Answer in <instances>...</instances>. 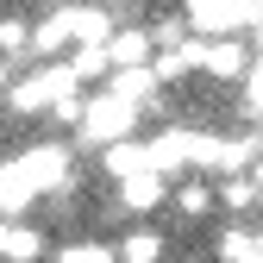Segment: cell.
Here are the masks:
<instances>
[{
  "label": "cell",
  "mask_w": 263,
  "mask_h": 263,
  "mask_svg": "<svg viewBox=\"0 0 263 263\" xmlns=\"http://www.w3.org/2000/svg\"><path fill=\"white\" fill-rule=\"evenodd\" d=\"M213 201H219V194H213L207 182H182V188H176V207H182L188 219H201V213H213Z\"/></svg>",
  "instance_id": "ac0fdd59"
},
{
  "label": "cell",
  "mask_w": 263,
  "mask_h": 263,
  "mask_svg": "<svg viewBox=\"0 0 263 263\" xmlns=\"http://www.w3.org/2000/svg\"><path fill=\"white\" fill-rule=\"evenodd\" d=\"M213 194H219V207H232V213H251V207L263 201V182H257V176H226Z\"/></svg>",
  "instance_id": "4fadbf2b"
},
{
  "label": "cell",
  "mask_w": 263,
  "mask_h": 263,
  "mask_svg": "<svg viewBox=\"0 0 263 263\" xmlns=\"http://www.w3.org/2000/svg\"><path fill=\"white\" fill-rule=\"evenodd\" d=\"M25 50H31V25L0 19V57H25Z\"/></svg>",
  "instance_id": "d6986e66"
},
{
  "label": "cell",
  "mask_w": 263,
  "mask_h": 263,
  "mask_svg": "<svg viewBox=\"0 0 263 263\" xmlns=\"http://www.w3.org/2000/svg\"><path fill=\"white\" fill-rule=\"evenodd\" d=\"M163 201H170V176H157V170H138V176L119 182V207L125 213H157Z\"/></svg>",
  "instance_id": "8992f818"
},
{
  "label": "cell",
  "mask_w": 263,
  "mask_h": 263,
  "mask_svg": "<svg viewBox=\"0 0 263 263\" xmlns=\"http://www.w3.org/2000/svg\"><path fill=\"white\" fill-rule=\"evenodd\" d=\"M251 107L263 113V63H257V69H251Z\"/></svg>",
  "instance_id": "ffe728a7"
},
{
  "label": "cell",
  "mask_w": 263,
  "mask_h": 263,
  "mask_svg": "<svg viewBox=\"0 0 263 263\" xmlns=\"http://www.w3.org/2000/svg\"><path fill=\"white\" fill-rule=\"evenodd\" d=\"M44 194H69V151L63 144H25L0 163V219H19Z\"/></svg>",
  "instance_id": "6da1fadb"
},
{
  "label": "cell",
  "mask_w": 263,
  "mask_h": 263,
  "mask_svg": "<svg viewBox=\"0 0 263 263\" xmlns=\"http://www.w3.org/2000/svg\"><path fill=\"white\" fill-rule=\"evenodd\" d=\"M107 88H113V94H125V101H138V107H151L163 82H157V69H113V76H107Z\"/></svg>",
  "instance_id": "7c38bea8"
},
{
  "label": "cell",
  "mask_w": 263,
  "mask_h": 263,
  "mask_svg": "<svg viewBox=\"0 0 263 263\" xmlns=\"http://www.w3.org/2000/svg\"><path fill=\"white\" fill-rule=\"evenodd\" d=\"M219 245V263H263V232H245V226H226L213 238Z\"/></svg>",
  "instance_id": "8fae6325"
},
{
  "label": "cell",
  "mask_w": 263,
  "mask_h": 263,
  "mask_svg": "<svg viewBox=\"0 0 263 263\" xmlns=\"http://www.w3.org/2000/svg\"><path fill=\"white\" fill-rule=\"evenodd\" d=\"M69 44H76V7H57L50 19L31 25V50H38V57H63Z\"/></svg>",
  "instance_id": "9c48e42d"
},
{
  "label": "cell",
  "mask_w": 263,
  "mask_h": 263,
  "mask_svg": "<svg viewBox=\"0 0 263 263\" xmlns=\"http://www.w3.org/2000/svg\"><path fill=\"white\" fill-rule=\"evenodd\" d=\"M194 151H201V132L170 125V132H157V138L144 144V163L157 176H176V170H194Z\"/></svg>",
  "instance_id": "277c9868"
},
{
  "label": "cell",
  "mask_w": 263,
  "mask_h": 263,
  "mask_svg": "<svg viewBox=\"0 0 263 263\" xmlns=\"http://www.w3.org/2000/svg\"><path fill=\"white\" fill-rule=\"evenodd\" d=\"M257 44H263V19H257Z\"/></svg>",
  "instance_id": "7402d4cb"
},
{
  "label": "cell",
  "mask_w": 263,
  "mask_h": 263,
  "mask_svg": "<svg viewBox=\"0 0 263 263\" xmlns=\"http://www.w3.org/2000/svg\"><path fill=\"white\" fill-rule=\"evenodd\" d=\"M69 69H76L82 82H88V76L101 82V76H113V57H107V44H76V57H69Z\"/></svg>",
  "instance_id": "2e32d148"
},
{
  "label": "cell",
  "mask_w": 263,
  "mask_h": 263,
  "mask_svg": "<svg viewBox=\"0 0 263 263\" xmlns=\"http://www.w3.org/2000/svg\"><path fill=\"white\" fill-rule=\"evenodd\" d=\"M132 125H138V101H125V94L101 88V94H88V107H82V138L88 144H125L132 138Z\"/></svg>",
  "instance_id": "7a4b0ae2"
},
{
  "label": "cell",
  "mask_w": 263,
  "mask_h": 263,
  "mask_svg": "<svg viewBox=\"0 0 263 263\" xmlns=\"http://www.w3.org/2000/svg\"><path fill=\"white\" fill-rule=\"evenodd\" d=\"M113 38V13L107 7H76V44H107Z\"/></svg>",
  "instance_id": "5bb4252c"
},
{
  "label": "cell",
  "mask_w": 263,
  "mask_h": 263,
  "mask_svg": "<svg viewBox=\"0 0 263 263\" xmlns=\"http://www.w3.org/2000/svg\"><path fill=\"white\" fill-rule=\"evenodd\" d=\"M107 57H113V69H151V57H157V38L144 25H125L107 38Z\"/></svg>",
  "instance_id": "52a82bcc"
},
{
  "label": "cell",
  "mask_w": 263,
  "mask_h": 263,
  "mask_svg": "<svg viewBox=\"0 0 263 263\" xmlns=\"http://www.w3.org/2000/svg\"><path fill=\"white\" fill-rule=\"evenodd\" d=\"M257 182H263V151H257Z\"/></svg>",
  "instance_id": "44dd1931"
},
{
  "label": "cell",
  "mask_w": 263,
  "mask_h": 263,
  "mask_svg": "<svg viewBox=\"0 0 263 263\" xmlns=\"http://www.w3.org/2000/svg\"><path fill=\"white\" fill-rule=\"evenodd\" d=\"M163 245H170V238H163L157 226H132L113 251H119V263H163Z\"/></svg>",
  "instance_id": "30bf717a"
},
{
  "label": "cell",
  "mask_w": 263,
  "mask_h": 263,
  "mask_svg": "<svg viewBox=\"0 0 263 263\" xmlns=\"http://www.w3.org/2000/svg\"><path fill=\"white\" fill-rule=\"evenodd\" d=\"M251 69H257V57H251L245 38H207V50H201V76H213V82H238V76H251Z\"/></svg>",
  "instance_id": "5b68a950"
},
{
  "label": "cell",
  "mask_w": 263,
  "mask_h": 263,
  "mask_svg": "<svg viewBox=\"0 0 263 263\" xmlns=\"http://www.w3.org/2000/svg\"><path fill=\"white\" fill-rule=\"evenodd\" d=\"M101 163H107V176H113V182L151 170V163H144V144H132V138H125V144H107V157H101Z\"/></svg>",
  "instance_id": "9a60e30c"
},
{
  "label": "cell",
  "mask_w": 263,
  "mask_h": 263,
  "mask_svg": "<svg viewBox=\"0 0 263 263\" xmlns=\"http://www.w3.org/2000/svg\"><path fill=\"white\" fill-rule=\"evenodd\" d=\"M44 257V232L25 219H0V263H38Z\"/></svg>",
  "instance_id": "ba28073f"
},
{
  "label": "cell",
  "mask_w": 263,
  "mask_h": 263,
  "mask_svg": "<svg viewBox=\"0 0 263 263\" xmlns=\"http://www.w3.org/2000/svg\"><path fill=\"white\" fill-rule=\"evenodd\" d=\"M57 263H119V251L101 245V238H76V245H63V251H57Z\"/></svg>",
  "instance_id": "e0dca14e"
},
{
  "label": "cell",
  "mask_w": 263,
  "mask_h": 263,
  "mask_svg": "<svg viewBox=\"0 0 263 263\" xmlns=\"http://www.w3.org/2000/svg\"><path fill=\"white\" fill-rule=\"evenodd\" d=\"M182 7H188V25L207 38H238L245 25L263 19V0H182Z\"/></svg>",
  "instance_id": "3957f363"
}]
</instances>
